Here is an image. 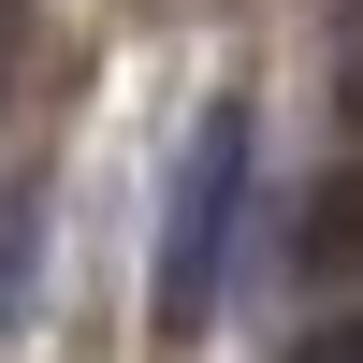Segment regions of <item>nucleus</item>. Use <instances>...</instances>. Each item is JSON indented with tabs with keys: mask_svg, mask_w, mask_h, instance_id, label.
I'll return each instance as SVG.
<instances>
[{
	"mask_svg": "<svg viewBox=\"0 0 363 363\" xmlns=\"http://www.w3.org/2000/svg\"><path fill=\"white\" fill-rule=\"evenodd\" d=\"M29 277H44V203H0V320L29 306Z\"/></svg>",
	"mask_w": 363,
	"mask_h": 363,
	"instance_id": "7ed1b4c3",
	"label": "nucleus"
},
{
	"mask_svg": "<svg viewBox=\"0 0 363 363\" xmlns=\"http://www.w3.org/2000/svg\"><path fill=\"white\" fill-rule=\"evenodd\" d=\"M291 277L306 291H349L363 277V160H335L306 203H291Z\"/></svg>",
	"mask_w": 363,
	"mask_h": 363,
	"instance_id": "f03ea898",
	"label": "nucleus"
},
{
	"mask_svg": "<svg viewBox=\"0 0 363 363\" xmlns=\"http://www.w3.org/2000/svg\"><path fill=\"white\" fill-rule=\"evenodd\" d=\"M247 160H262V116L247 102H203L189 160H174V203H160V320L189 335L233 277V218H247Z\"/></svg>",
	"mask_w": 363,
	"mask_h": 363,
	"instance_id": "f257e3e1",
	"label": "nucleus"
},
{
	"mask_svg": "<svg viewBox=\"0 0 363 363\" xmlns=\"http://www.w3.org/2000/svg\"><path fill=\"white\" fill-rule=\"evenodd\" d=\"M291 363H363V306H349V320H320V335L291 349Z\"/></svg>",
	"mask_w": 363,
	"mask_h": 363,
	"instance_id": "20e7f679",
	"label": "nucleus"
},
{
	"mask_svg": "<svg viewBox=\"0 0 363 363\" xmlns=\"http://www.w3.org/2000/svg\"><path fill=\"white\" fill-rule=\"evenodd\" d=\"M335 116L363 131V29H349V73H335Z\"/></svg>",
	"mask_w": 363,
	"mask_h": 363,
	"instance_id": "39448f33",
	"label": "nucleus"
},
{
	"mask_svg": "<svg viewBox=\"0 0 363 363\" xmlns=\"http://www.w3.org/2000/svg\"><path fill=\"white\" fill-rule=\"evenodd\" d=\"M0 73H15V0H0Z\"/></svg>",
	"mask_w": 363,
	"mask_h": 363,
	"instance_id": "423d86ee",
	"label": "nucleus"
}]
</instances>
